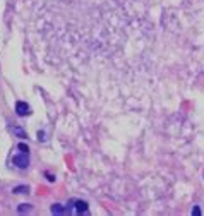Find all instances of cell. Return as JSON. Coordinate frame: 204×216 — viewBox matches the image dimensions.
<instances>
[{
  "label": "cell",
  "instance_id": "obj_1",
  "mask_svg": "<svg viewBox=\"0 0 204 216\" xmlns=\"http://www.w3.org/2000/svg\"><path fill=\"white\" fill-rule=\"evenodd\" d=\"M12 163H14L17 168H21V170H26V168L29 167V154H27V153L15 154V156L12 158Z\"/></svg>",
  "mask_w": 204,
  "mask_h": 216
},
{
  "label": "cell",
  "instance_id": "obj_2",
  "mask_svg": "<svg viewBox=\"0 0 204 216\" xmlns=\"http://www.w3.org/2000/svg\"><path fill=\"white\" fill-rule=\"evenodd\" d=\"M15 113L19 117H27L31 113V106L26 103V101H17L15 103Z\"/></svg>",
  "mask_w": 204,
  "mask_h": 216
},
{
  "label": "cell",
  "instance_id": "obj_3",
  "mask_svg": "<svg viewBox=\"0 0 204 216\" xmlns=\"http://www.w3.org/2000/svg\"><path fill=\"white\" fill-rule=\"evenodd\" d=\"M74 208H76V213L77 215H82V213H88L89 206L86 201H74Z\"/></svg>",
  "mask_w": 204,
  "mask_h": 216
},
{
  "label": "cell",
  "instance_id": "obj_4",
  "mask_svg": "<svg viewBox=\"0 0 204 216\" xmlns=\"http://www.w3.org/2000/svg\"><path fill=\"white\" fill-rule=\"evenodd\" d=\"M12 132H14V136L19 137V139H27V132H26L24 127H21V125H14V127H12Z\"/></svg>",
  "mask_w": 204,
  "mask_h": 216
},
{
  "label": "cell",
  "instance_id": "obj_5",
  "mask_svg": "<svg viewBox=\"0 0 204 216\" xmlns=\"http://www.w3.org/2000/svg\"><path fill=\"white\" fill-rule=\"evenodd\" d=\"M15 211H17L19 215H27V213L33 211V206H31V204H19Z\"/></svg>",
  "mask_w": 204,
  "mask_h": 216
},
{
  "label": "cell",
  "instance_id": "obj_6",
  "mask_svg": "<svg viewBox=\"0 0 204 216\" xmlns=\"http://www.w3.org/2000/svg\"><path fill=\"white\" fill-rule=\"evenodd\" d=\"M50 211H52L53 215L60 216V215H64V213H65V208H64L62 204H53V206L50 208Z\"/></svg>",
  "mask_w": 204,
  "mask_h": 216
},
{
  "label": "cell",
  "instance_id": "obj_7",
  "mask_svg": "<svg viewBox=\"0 0 204 216\" xmlns=\"http://www.w3.org/2000/svg\"><path fill=\"white\" fill-rule=\"evenodd\" d=\"M12 192L14 194H29V187L27 185H17V187L12 189Z\"/></svg>",
  "mask_w": 204,
  "mask_h": 216
},
{
  "label": "cell",
  "instance_id": "obj_8",
  "mask_svg": "<svg viewBox=\"0 0 204 216\" xmlns=\"http://www.w3.org/2000/svg\"><path fill=\"white\" fill-rule=\"evenodd\" d=\"M17 149H19L21 153H27V154H29V146H27L26 142H19V144H17Z\"/></svg>",
  "mask_w": 204,
  "mask_h": 216
},
{
  "label": "cell",
  "instance_id": "obj_9",
  "mask_svg": "<svg viewBox=\"0 0 204 216\" xmlns=\"http://www.w3.org/2000/svg\"><path fill=\"white\" fill-rule=\"evenodd\" d=\"M46 139V134H45V130H38V141L39 142H43Z\"/></svg>",
  "mask_w": 204,
  "mask_h": 216
},
{
  "label": "cell",
  "instance_id": "obj_10",
  "mask_svg": "<svg viewBox=\"0 0 204 216\" xmlns=\"http://www.w3.org/2000/svg\"><path fill=\"white\" fill-rule=\"evenodd\" d=\"M45 179H46L48 182H55V175L50 173V172H45Z\"/></svg>",
  "mask_w": 204,
  "mask_h": 216
},
{
  "label": "cell",
  "instance_id": "obj_11",
  "mask_svg": "<svg viewBox=\"0 0 204 216\" xmlns=\"http://www.w3.org/2000/svg\"><path fill=\"white\" fill-rule=\"evenodd\" d=\"M192 215H194V216H201V208L194 206V208H192Z\"/></svg>",
  "mask_w": 204,
  "mask_h": 216
}]
</instances>
